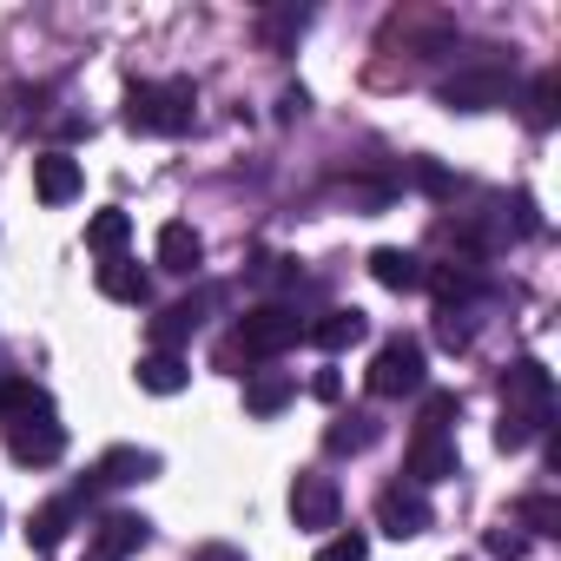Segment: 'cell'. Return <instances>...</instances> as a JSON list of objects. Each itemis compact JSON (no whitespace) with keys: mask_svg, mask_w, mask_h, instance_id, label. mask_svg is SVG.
Listing matches in <instances>:
<instances>
[{"mask_svg":"<svg viewBox=\"0 0 561 561\" xmlns=\"http://www.w3.org/2000/svg\"><path fill=\"white\" fill-rule=\"evenodd\" d=\"M423 285L456 311V305H469V298L482 291V277H476V264H436V271H423Z\"/></svg>","mask_w":561,"mask_h":561,"instance_id":"ffe728a7","label":"cell"},{"mask_svg":"<svg viewBox=\"0 0 561 561\" xmlns=\"http://www.w3.org/2000/svg\"><path fill=\"white\" fill-rule=\"evenodd\" d=\"M305 21H311L305 8H277V14H264V21H257V41H264L271 54H285V47L305 34Z\"/></svg>","mask_w":561,"mask_h":561,"instance_id":"603a6c76","label":"cell"},{"mask_svg":"<svg viewBox=\"0 0 561 561\" xmlns=\"http://www.w3.org/2000/svg\"><path fill=\"white\" fill-rule=\"evenodd\" d=\"M377 528L397 535V541L423 535V528H430V502H423V489H383V495H377Z\"/></svg>","mask_w":561,"mask_h":561,"instance_id":"9c48e42d","label":"cell"},{"mask_svg":"<svg viewBox=\"0 0 561 561\" xmlns=\"http://www.w3.org/2000/svg\"><path fill=\"white\" fill-rule=\"evenodd\" d=\"M311 100H305V87H285V100H277V119H298Z\"/></svg>","mask_w":561,"mask_h":561,"instance_id":"836d02e7","label":"cell"},{"mask_svg":"<svg viewBox=\"0 0 561 561\" xmlns=\"http://www.w3.org/2000/svg\"><path fill=\"white\" fill-rule=\"evenodd\" d=\"M548 416H528V410H502V423H495V443L515 456V449H528L535 443V430H541Z\"/></svg>","mask_w":561,"mask_h":561,"instance_id":"4316f807","label":"cell"},{"mask_svg":"<svg viewBox=\"0 0 561 561\" xmlns=\"http://www.w3.org/2000/svg\"><path fill=\"white\" fill-rule=\"evenodd\" d=\"M469 337H476V331L462 324V311H443V318H436V344H443V351H469Z\"/></svg>","mask_w":561,"mask_h":561,"instance_id":"4dcf8cb0","label":"cell"},{"mask_svg":"<svg viewBox=\"0 0 561 561\" xmlns=\"http://www.w3.org/2000/svg\"><path fill=\"white\" fill-rule=\"evenodd\" d=\"M410 390H423V344L390 337L370 364V397H410Z\"/></svg>","mask_w":561,"mask_h":561,"instance_id":"3957f363","label":"cell"},{"mask_svg":"<svg viewBox=\"0 0 561 561\" xmlns=\"http://www.w3.org/2000/svg\"><path fill=\"white\" fill-rule=\"evenodd\" d=\"M152 541V522L146 515H106L100 535H93V561H126Z\"/></svg>","mask_w":561,"mask_h":561,"instance_id":"30bf717a","label":"cell"},{"mask_svg":"<svg viewBox=\"0 0 561 561\" xmlns=\"http://www.w3.org/2000/svg\"><path fill=\"white\" fill-rule=\"evenodd\" d=\"M192 80H152V87H133L126 93V126L133 133H159V139H179L192 126Z\"/></svg>","mask_w":561,"mask_h":561,"instance_id":"6da1fadb","label":"cell"},{"mask_svg":"<svg viewBox=\"0 0 561 561\" xmlns=\"http://www.w3.org/2000/svg\"><path fill=\"white\" fill-rule=\"evenodd\" d=\"M100 482H113V489H133V482H146V476H159V456L152 449H133V443H119V449H106L100 456V469H93Z\"/></svg>","mask_w":561,"mask_h":561,"instance_id":"2e32d148","label":"cell"},{"mask_svg":"<svg viewBox=\"0 0 561 561\" xmlns=\"http://www.w3.org/2000/svg\"><path fill=\"white\" fill-rule=\"evenodd\" d=\"M324 443H331L337 456H357V449H370V443H377V416H344Z\"/></svg>","mask_w":561,"mask_h":561,"instance_id":"83f0119b","label":"cell"},{"mask_svg":"<svg viewBox=\"0 0 561 561\" xmlns=\"http://www.w3.org/2000/svg\"><path fill=\"white\" fill-rule=\"evenodd\" d=\"M198 324H205V305H198V298H185V305H165V311L152 318V351H172V357H179V344H185Z\"/></svg>","mask_w":561,"mask_h":561,"instance_id":"ac0fdd59","label":"cell"},{"mask_svg":"<svg viewBox=\"0 0 561 561\" xmlns=\"http://www.w3.org/2000/svg\"><path fill=\"white\" fill-rule=\"evenodd\" d=\"M305 337V324H298V311L291 305H257V311H244L238 318V331H231V344L244 351V364L251 357H277V351H291Z\"/></svg>","mask_w":561,"mask_h":561,"instance_id":"7a4b0ae2","label":"cell"},{"mask_svg":"<svg viewBox=\"0 0 561 561\" xmlns=\"http://www.w3.org/2000/svg\"><path fill=\"white\" fill-rule=\"evenodd\" d=\"M364 554H370V535H357V528H344L318 548V561H364Z\"/></svg>","mask_w":561,"mask_h":561,"instance_id":"f1b7e54d","label":"cell"},{"mask_svg":"<svg viewBox=\"0 0 561 561\" xmlns=\"http://www.w3.org/2000/svg\"><path fill=\"white\" fill-rule=\"evenodd\" d=\"M502 397H508V410L548 416V403H554V377H548L535 357H522V364H508V370H502Z\"/></svg>","mask_w":561,"mask_h":561,"instance_id":"8992f818","label":"cell"},{"mask_svg":"<svg viewBox=\"0 0 561 561\" xmlns=\"http://www.w3.org/2000/svg\"><path fill=\"white\" fill-rule=\"evenodd\" d=\"M133 238V218L119 211V205H106V211H93L87 218V244L100 251V257H119V244Z\"/></svg>","mask_w":561,"mask_h":561,"instance_id":"7402d4cb","label":"cell"},{"mask_svg":"<svg viewBox=\"0 0 561 561\" xmlns=\"http://www.w3.org/2000/svg\"><path fill=\"white\" fill-rule=\"evenodd\" d=\"M305 337L318 344V351H351V344H364L370 337V318L351 305V311H324L318 324H305Z\"/></svg>","mask_w":561,"mask_h":561,"instance_id":"5bb4252c","label":"cell"},{"mask_svg":"<svg viewBox=\"0 0 561 561\" xmlns=\"http://www.w3.org/2000/svg\"><path fill=\"white\" fill-rule=\"evenodd\" d=\"M291 397H298V377L291 370H251L244 377V410L251 416H277Z\"/></svg>","mask_w":561,"mask_h":561,"instance_id":"7c38bea8","label":"cell"},{"mask_svg":"<svg viewBox=\"0 0 561 561\" xmlns=\"http://www.w3.org/2000/svg\"><path fill=\"white\" fill-rule=\"evenodd\" d=\"M515 528H528V535H561V502H554V495H522V502H515Z\"/></svg>","mask_w":561,"mask_h":561,"instance_id":"cb8c5ba5","label":"cell"},{"mask_svg":"<svg viewBox=\"0 0 561 561\" xmlns=\"http://www.w3.org/2000/svg\"><path fill=\"white\" fill-rule=\"evenodd\" d=\"M159 264H165V271H179V277H192V271L205 264V238H198L185 218L159 225Z\"/></svg>","mask_w":561,"mask_h":561,"instance_id":"4fadbf2b","label":"cell"},{"mask_svg":"<svg viewBox=\"0 0 561 561\" xmlns=\"http://www.w3.org/2000/svg\"><path fill=\"white\" fill-rule=\"evenodd\" d=\"M489 554H495V561H522V554H528V535H522L515 522H502V528H489Z\"/></svg>","mask_w":561,"mask_h":561,"instance_id":"f546056e","label":"cell"},{"mask_svg":"<svg viewBox=\"0 0 561 561\" xmlns=\"http://www.w3.org/2000/svg\"><path fill=\"white\" fill-rule=\"evenodd\" d=\"M192 561H244V554H238V548H198Z\"/></svg>","mask_w":561,"mask_h":561,"instance_id":"e575fe53","label":"cell"},{"mask_svg":"<svg viewBox=\"0 0 561 561\" xmlns=\"http://www.w3.org/2000/svg\"><path fill=\"white\" fill-rule=\"evenodd\" d=\"M449 476H462L456 443H443V436H416V443H410V482H449Z\"/></svg>","mask_w":561,"mask_h":561,"instance_id":"9a60e30c","label":"cell"},{"mask_svg":"<svg viewBox=\"0 0 561 561\" xmlns=\"http://www.w3.org/2000/svg\"><path fill=\"white\" fill-rule=\"evenodd\" d=\"M456 416H462V397L456 390H430L423 397V416H416V436H443Z\"/></svg>","mask_w":561,"mask_h":561,"instance_id":"484cf974","label":"cell"},{"mask_svg":"<svg viewBox=\"0 0 561 561\" xmlns=\"http://www.w3.org/2000/svg\"><path fill=\"white\" fill-rule=\"evenodd\" d=\"M311 397H318V403H337V397H344V377H337V370H318V377H311Z\"/></svg>","mask_w":561,"mask_h":561,"instance_id":"d6a6232c","label":"cell"},{"mask_svg":"<svg viewBox=\"0 0 561 561\" xmlns=\"http://www.w3.org/2000/svg\"><path fill=\"white\" fill-rule=\"evenodd\" d=\"M100 291H106L113 305H146V298H152V277H146L133 257H106V264H100Z\"/></svg>","mask_w":561,"mask_h":561,"instance_id":"e0dca14e","label":"cell"},{"mask_svg":"<svg viewBox=\"0 0 561 561\" xmlns=\"http://www.w3.org/2000/svg\"><path fill=\"white\" fill-rule=\"evenodd\" d=\"M139 390H152V397H179L185 383H192V370H185V357H172V351H152V357H139Z\"/></svg>","mask_w":561,"mask_h":561,"instance_id":"d6986e66","label":"cell"},{"mask_svg":"<svg viewBox=\"0 0 561 561\" xmlns=\"http://www.w3.org/2000/svg\"><path fill=\"white\" fill-rule=\"evenodd\" d=\"M67 528H73V495L67 502H47V508H34V522H27V548H60L67 541Z\"/></svg>","mask_w":561,"mask_h":561,"instance_id":"44dd1931","label":"cell"},{"mask_svg":"<svg viewBox=\"0 0 561 561\" xmlns=\"http://www.w3.org/2000/svg\"><path fill=\"white\" fill-rule=\"evenodd\" d=\"M80 185H87V172H80L73 152H41V159H34V192H41V205H73Z\"/></svg>","mask_w":561,"mask_h":561,"instance_id":"ba28073f","label":"cell"},{"mask_svg":"<svg viewBox=\"0 0 561 561\" xmlns=\"http://www.w3.org/2000/svg\"><path fill=\"white\" fill-rule=\"evenodd\" d=\"M0 410H8V416H54V403H47V390H34V383H21V377H8V383H0Z\"/></svg>","mask_w":561,"mask_h":561,"instance_id":"d4e9b609","label":"cell"},{"mask_svg":"<svg viewBox=\"0 0 561 561\" xmlns=\"http://www.w3.org/2000/svg\"><path fill=\"white\" fill-rule=\"evenodd\" d=\"M508 100V73L502 67H489V73H456L449 87H443V106H456V113H489V106H502Z\"/></svg>","mask_w":561,"mask_h":561,"instance_id":"52a82bcc","label":"cell"},{"mask_svg":"<svg viewBox=\"0 0 561 561\" xmlns=\"http://www.w3.org/2000/svg\"><path fill=\"white\" fill-rule=\"evenodd\" d=\"M370 277L383 291H423V257L403 251V244H377L370 251Z\"/></svg>","mask_w":561,"mask_h":561,"instance_id":"8fae6325","label":"cell"},{"mask_svg":"<svg viewBox=\"0 0 561 561\" xmlns=\"http://www.w3.org/2000/svg\"><path fill=\"white\" fill-rule=\"evenodd\" d=\"M554 93H561V80L541 73V80H535V126H554Z\"/></svg>","mask_w":561,"mask_h":561,"instance_id":"1f68e13d","label":"cell"},{"mask_svg":"<svg viewBox=\"0 0 561 561\" xmlns=\"http://www.w3.org/2000/svg\"><path fill=\"white\" fill-rule=\"evenodd\" d=\"M8 456H14L21 469H47V462H60V456H67V430H60L54 416H41V423L27 416V423H14V430H8Z\"/></svg>","mask_w":561,"mask_h":561,"instance_id":"5b68a950","label":"cell"},{"mask_svg":"<svg viewBox=\"0 0 561 561\" xmlns=\"http://www.w3.org/2000/svg\"><path fill=\"white\" fill-rule=\"evenodd\" d=\"M337 515H344V489H337L331 476L305 469V476L291 482V522L318 535V528H337Z\"/></svg>","mask_w":561,"mask_h":561,"instance_id":"277c9868","label":"cell"}]
</instances>
